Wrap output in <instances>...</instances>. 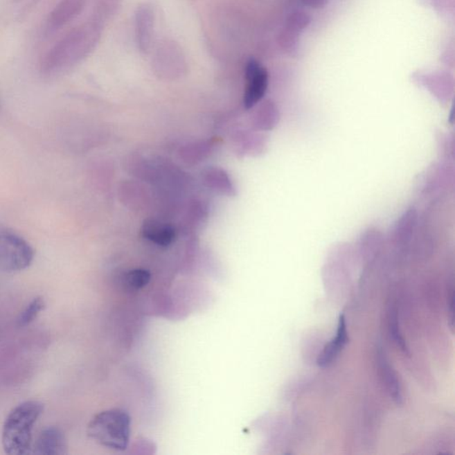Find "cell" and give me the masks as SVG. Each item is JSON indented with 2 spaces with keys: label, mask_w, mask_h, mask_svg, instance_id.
Here are the masks:
<instances>
[{
  "label": "cell",
  "mask_w": 455,
  "mask_h": 455,
  "mask_svg": "<svg viewBox=\"0 0 455 455\" xmlns=\"http://www.w3.org/2000/svg\"><path fill=\"white\" fill-rule=\"evenodd\" d=\"M303 2L306 6H312V8H320L324 6L325 0H303Z\"/></svg>",
  "instance_id": "cell-17"
},
{
  "label": "cell",
  "mask_w": 455,
  "mask_h": 455,
  "mask_svg": "<svg viewBox=\"0 0 455 455\" xmlns=\"http://www.w3.org/2000/svg\"><path fill=\"white\" fill-rule=\"evenodd\" d=\"M246 78L247 87L244 103L247 109H250L265 95L269 84L268 72L256 60H251L247 65Z\"/></svg>",
  "instance_id": "cell-5"
},
{
  "label": "cell",
  "mask_w": 455,
  "mask_h": 455,
  "mask_svg": "<svg viewBox=\"0 0 455 455\" xmlns=\"http://www.w3.org/2000/svg\"><path fill=\"white\" fill-rule=\"evenodd\" d=\"M35 251L24 237L11 228L0 224V271H24L33 265Z\"/></svg>",
  "instance_id": "cell-4"
},
{
  "label": "cell",
  "mask_w": 455,
  "mask_h": 455,
  "mask_svg": "<svg viewBox=\"0 0 455 455\" xmlns=\"http://www.w3.org/2000/svg\"><path fill=\"white\" fill-rule=\"evenodd\" d=\"M376 361H377L380 373H381L391 398L395 403L402 404V391H401L400 381H398L397 373L389 363L382 348H378L377 353H376Z\"/></svg>",
  "instance_id": "cell-10"
},
{
  "label": "cell",
  "mask_w": 455,
  "mask_h": 455,
  "mask_svg": "<svg viewBox=\"0 0 455 455\" xmlns=\"http://www.w3.org/2000/svg\"><path fill=\"white\" fill-rule=\"evenodd\" d=\"M143 235L147 240L158 246L168 247L175 240V231L171 225L165 224V222L149 220L144 222Z\"/></svg>",
  "instance_id": "cell-11"
},
{
  "label": "cell",
  "mask_w": 455,
  "mask_h": 455,
  "mask_svg": "<svg viewBox=\"0 0 455 455\" xmlns=\"http://www.w3.org/2000/svg\"><path fill=\"white\" fill-rule=\"evenodd\" d=\"M84 0H61L50 12L46 21L49 33L62 29L82 12Z\"/></svg>",
  "instance_id": "cell-7"
},
{
  "label": "cell",
  "mask_w": 455,
  "mask_h": 455,
  "mask_svg": "<svg viewBox=\"0 0 455 455\" xmlns=\"http://www.w3.org/2000/svg\"><path fill=\"white\" fill-rule=\"evenodd\" d=\"M87 435L97 444L117 452L125 451L130 445L131 418L119 408L96 414L87 425Z\"/></svg>",
  "instance_id": "cell-2"
},
{
  "label": "cell",
  "mask_w": 455,
  "mask_h": 455,
  "mask_svg": "<svg viewBox=\"0 0 455 455\" xmlns=\"http://www.w3.org/2000/svg\"><path fill=\"white\" fill-rule=\"evenodd\" d=\"M310 24V18L303 12L294 14L288 20V27L294 31L303 30Z\"/></svg>",
  "instance_id": "cell-15"
},
{
  "label": "cell",
  "mask_w": 455,
  "mask_h": 455,
  "mask_svg": "<svg viewBox=\"0 0 455 455\" xmlns=\"http://www.w3.org/2000/svg\"><path fill=\"white\" fill-rule=\"evenodd\" d=\"M152 274L145 269H134L121 276V285L127 292H137L147 287Z\"/></svg>",
  "instance_id": "cell-12"
},
{
  "label": "cell",
  "mask_w": 455,
  "mask_h": 455,
  "mask_svg": "<svg viewBox=\"0 0 455 455\" xmlns=\"http://www.w3.org/2000/svg\"><path fill=\"white\" fill-rule=\"evenodd\" d=\"M154 27V12L148 5L140 6L136 14V35L138 48L147 52L152 44Z\"/></svg>",
  "instance_id": "cell-9"
},
{
  "label": "cell",
  "mask_w": 455,
  "mask_h": 455,
  "mask_svg": "<svg viewBox=\"0 0 455 455\" xmlns=\"http://www.w3.org/2000/svg\"><path fill=\"white\" fill-rule=\"evenodd\" d=\"M44 412L39 401L29 400L18 404L8 413L2 428V445L6 454L24 455L33 449L34 425Z\"/></svg>",
  "instance_id": "cell-1"
},
{
  "label": "cell",
  "mask_w": 455,
  "mask_h": 455,
  "mask_svg": "<svg viewBox=\"0 0 455 455\" xmlns=\"http://www.w3.org/2000/svg\"><path fill=\"white\" fill-rule=\"evenodd\" d=\"M33 449V454L39 455L67 454V439L58 427H48L40 433Z\"/></svg>",
  "instance_id": "cell-6"
},
{
  "label": "cell",
  "mask_w": 455,
  "mask_h": 455,
  "mask_svg": "<svg viewBox=\"0 0 455 455\" xmlns=\"http://www.w3.org/2000/svg\"><path fill=\"white\" fill-rule=\"evenodd\" d=\"M388 325L389 332H390L391 337L394 343L400 347V349L403 351L404 354H408V348L404 337L400 331V326H398V319L397 310L393 307H391L388 314Z\"/></svg>",
  "instance_id": "cell-14"
},
{
  "label": "cell",
  "mask_w": 455,
  "mask_h": 455,
  "mask_svg": "<svg viewBox=\"0 0 455 455\" xmlns=\"http://www.w3.org/2000/svg\"><path fill=\"white\" fill-rule=\"evenodd\" d=\"M447 312H448V325L452 332H454V288L451 287L448 292L447 297Z\"/></svg>",
  "instance_id": "cell-16"
},
{
  "label": "cell",
  "mask_w": 455,
  "mask_h": 455,
  "mask_svg": "<svg viewBox=\"0 0 455 455\" xmlns=\"http://www.w3.org/2000/svg\"><path fill=\"white\" fill-rule=\"evenodd\" d=\"M45 307L46 302L43 297L34 298L19 315L17 321V326L25 328V326L30 325L31 323L35 321L37 316L45 310Z\"/></svg>",
  "instance_id": "cell-13"
},
{
  "label": "cell",
  "mask_w": 455,
  "mask_h": 455,
  "mask_svg": "<svg viewBox=\"0 0 455 455\" xmlns=\"http://www.w3.org/2000/svg\"><path fill=\"white\" fill-rule=\"evenodd\" d=\"M2 107V102H1V98H0V109H1Z\"/></svg>",
  "instance_id": "cell-18"
},
{
  "label": "cell",
  "mask_w": 455,
  "mask_h": 455,
  "mask_svg": "<svg viewBox=\"0 0 455 455\" xmlns=\"http://www.w3.org/2000/svg\"><path fill=\"white\" fill-rule=\"evenodd\" d=\"M89 34L86 28H78L62 37L44 56L40 64L42 73L52 76L76 64L90 48Z\"/></svg>",
  "instance_id": "cell-3"
},
{
  "label": "cell",
  "mask_w": 455,
  "mask_h": 455,
  "mask_svg": "<svg viewBox=\"0 0 455 455\" xmlns=\"http://www.w3.org/2000/svg\"><path fill=\"white\" fill-rule=\"evenodd\" d=\"M349 343V335H348L346 320L344 316L341 315L339 318L337 335L328 344H326L324 350L319 354L316 364L320 367L330 366L339 355L343 351L347 344Z\"/></svg>",
  "instance_id": "cell-8"
}]
</instances>
